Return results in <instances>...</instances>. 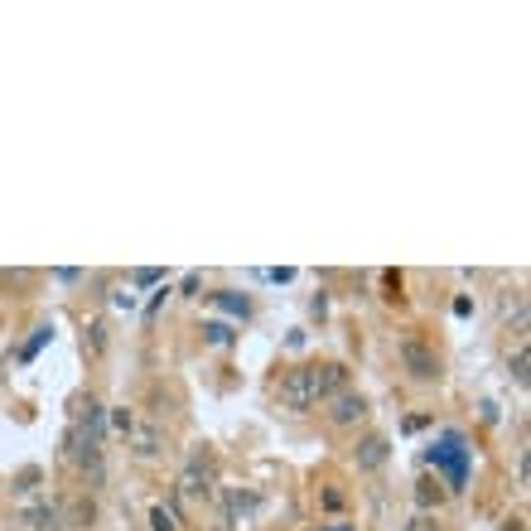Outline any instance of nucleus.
Segmentation results:
<instances>
[{"mask_svg": "<svg viewBox=\"0 0 531 531\" xmlns=\"http://www.w3.org/2000/svg\"><path fill=\"white\" fill-rule=\"evenodd\" d=\"M112 425H116V435H131V425H136V416H131V411L121 406V411L112 416Z\"/></svg>", "mask_w": 531, "mask_h": 531, "instance_id": "f3484780", "label": "nucleus"}, {"mask_svg": "<svg viewBox=\"0 0 531 531\" xmlns=\"http://www.w3.org/2000/svg\"><path fill=\"white\" fill-rule=\"evenodd\" d=\"M87 348H92V353H102V348H107V324H92V329H87Z\"/></svg>", "mask_w": 531, "mask_h": 531, "instance_id": "dca6fc26", "label": "nucleus"}, {"mask_svg": "<svg viewBox=\"0 0 531 531\" xmlns=\"http://www.w3.org/2000/svg\"><path fill=\"white\" fill-rule=\"evenodd\" d=\"M338 382H343V367L338 363H305L295 372H285L276 396L285 411H314L319 401H329L338 392Z\"/></svg>", "mask_w": 531, "mask_h": 531, "instance_id": "f03ea898", "label": "nucleus"}, {"mask_svg": "<svg viewBox=\"0 0 531 531\" xmlns=\"http://www.w3.org/2000/svg\"><path fill=\"white\" fill-rule=\"evenodd\" d=\"M522 527H527L522 517H507V522H503V531H522Z\"/></svg>", "mask_w": 531, "mask_h": 531, "instance_id": "6ab92c4d", "label": "nucleus"}, {"mask_svg": "<svg viewBox=\"0 0 531 531\" xmlns=\"http://www.w3.org/2000/svg\"><path fill=\"white\" fill-rule=\"evenodd\" d=\"M25 522L34 531H54L58 527V507H34V512H25Z\"/></svg>", "mask_w": 531, "mask_h": 531, "instance_id": "ddd939ff", "label": "nucleus"}, {"mask_svg": "<svg viewBox=\"0 0 531 531\" xmlns=\"http://www.w3.org/2000/svg\"><path fill=\"white\" fill-rule=\"evenodd\" d=\"M430 459L445 469L449 488H464V483H469V449H464V435H454V430H449L445 440L430 449Z\"/></svg>", "mask_w": 531, "mask_h": 531, "instance_id": "20e7f679", "label": "nucleus"}, {"mask_svg": "<svg viewBox=\"0 0 531 531\" xmlns=\"http://www.w3.org/2000/svg\"><path fill=\"white\" fill-rule=\"evenodd\" d=\"M203 334H208V343H218V348L232 343V329H227V324H203Z\"/></svg>", "mask_w": 531, "mask_h": 531, "instance_id": "2eb2a0df", "label": "nucleus"}, {"mask_svg": "<svg viewBox=\"0 0 531 531\" xmlns=\"http://www.w3.org/2000/svg\"><path fill=\"white\" fill-rule=\"evenodd\" d=\"M213 300H218L227 314H237V319H247V314H252V300H247V295H237V290H218Z\"/></svg>", "mask_w": 531, "mask_h": 531, "instance_id": "9b49d317", "label": "nucleus"}, {"mask_svg": "<svg viewBox=\"0 0 531 531\" xmlns=\"http://www.w3.org/2000/svg\"><path fill=\"white\" fill-rule=\"evenodd\" d=\"M363 416H367V396H358V392H338L329 401V425L334 430H348V425H358Z\"/></svg>", "mask_w": 531, "mask_h": 531, "instance_id": "0eeeda50", "label": "nucleus"}, {"mask_svg": "<svg viewBox=\"0 0 531 531\" xmlns=\"http://www.w3.org/2000/svg\"><path fill=\"white\" fill-rule=\"evenodd\" d=\"M401 363H406V372L416 377V382H440V353L425 343V338H401Z\"/></svg>", "mask_w": 531, "mask_h": 531, "instance_id": "39448f33", "label": "nucleus"}, {"mask_svg": "<svg viewBox=\"0 0 531 531\" xmlns=\"http://www.w3.org/2000/svg\"><path fill=\"white\" fill-rule=\"evenodd\" d=\"M353 454H358V469H367V474H372V469H382V464H387V454H392V440H387V435H363Z\"/></svg>", "mask_w": 531, "mask_h": 531, "instance_id": "6e6552de", "label": "nucleus"}, {"mask_svg": "<svg viewBox=\"0 0 531 531\" xmlns=\"http://www.w3.org/2000/svg\"><path fill=\"white\" fill-rule=\"evenodd\" d=\"M256 512H261V493H256V488H227V493H223L227 527H247Z\"/></svg>", "mask_w": 531, "mask_h": 531, "instance_id": "423d86ee", "label": "nucleus"}, {"mask_svg": "<svg viewBox=\"0 0 531 531\" xmlns=\"http://www.w3.org/2000/svg\"><path fill=\"white\" fill-rule=\"evenodd\" d=\"M150 531H179V512L169 503H155L150 507Z\"/></svg>", "mask_w": 531, "mask_h": 531, "instance_id": "9d476101", "label": "nucleus"}, {"mask_svg": "<svg viewBox=\"0 0 531 531\" xmlns=\"http://www.w3.org/2000/svg\"><path fill=\"white\" fill-rule=\"evenodd\" d=\"M131 445H136V459H155L160 454V430L150 420H136L131 425Z\"/></svg>", "mask_w": 531, "mask_h": 531, "instance_id": "1a4fd4ad", "label": "nucleus"}, {"mask_svg": "<svg viewBox=\"0 0 531 531\" xmlns=\"http://www.w3.org/2000/svg\"><path fill=\"white\" fill-rule=\"evenodd\" d=\"M102 435H107V411L87 396L78 406V420H73V435H68V459L78 464V474L87 483H102L107 478V459H102Z\"/></svg>", "mask_w": 531, "mask_h": 531, "instance_id": "f257e3e1", "label": "nucleus"}, {"mask_svg": "<svg viewBox=\"0 0 531 531\" xmlns=\"http://www.w3.org/2000/svg\"><path fill=\"white\" fill-rule=\"evenodd\" d=\"M406 531H435V522H430V517H411V527Z\"/></svg>", "mask_w": 531, "mask_h": 531, "instance_id": "a211bd4d", "label": "nucleus"}, {"mask_svg": "<svg viewBox=\"0 0 531 531\" xmlns=\"http://www.w3.org/2000/svg\"><path fill=\"white\" fill-rule=\"evenodd\" d=\"M416 503L420 507H430V503L440 507V503H445V488H440V483H430V478H420V483H416Z\"/></svg>", "mask_w": 531, "mask_h": 531, "instance_id": "4468645a", "label": "nucleus"}, {"mask_svg": "<svg viewBox=\"0 0 531 531\" xmlns=\"http://www.w3.org/2000/svg\"><path fill=\"white\" fill-rule=\"evenodd\" d=\"M218 488V459H213V449L203 445L189 454V464H184V474H179V493L184 498H208Z\"/></svg>", "mask_w": 531, "mask_h": 531, "instance_id": "7ed1b4c3", "label": "nucleus"}, {"mask_svg": "<svg viewBox=\"0 0 531 531\" xmlns=\"http://www.w3.org/2000/svg\"><path fill=\"white\" fill-rule=\"evenodd\" d=\"M329 531H353V527H343V522H338V527H329Z\"/></svg>", "mask_w": 531, "mask_h": 531, "instance_id": "aec40b11", "label": "nucleus"}, {"mask_svg": "<svg viewBox=\"0 0 531 531\" xmlns=\"http://www.w3.org/2000/svg\"><path fill=\"white\" fill-rule=\"evenodd\" d=\"M507 372H512V382H517V387H527V382H531V353H527V348H517V353L507 358Z\"/></svg>", "mask_w": 531, "mask_h": 531, "instance_id": "f8f14e48", "label": "nucleus"}]
</instances>
